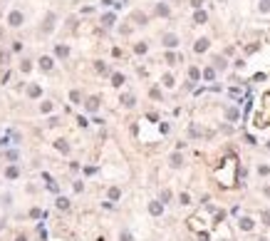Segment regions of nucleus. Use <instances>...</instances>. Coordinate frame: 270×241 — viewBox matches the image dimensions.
I'll return each mask as SVG.
<instances>
[{
    "label": "nucleus",
    "mask_w": 270,
    "mask_h": 241,
    "mask_svg": "<svg viewBox=\"0 0 270 241\" xmlns=\"http://www.w3.org/2000/svg\"><path fill=\"white\" fill-rule=\"evenodd\" d=\"M87 109H97V100H89L87 102Z\"/></svg>",
    "instance_id": "obj_16"
},
{
    "label": "nucleus",
    "mask_w": 270,
    "mask_h": 241,
    "mask_svg": "<svg viewBox=\"0 0 270 241\" xmlns=\"http://www.w3.org/2000/svg\"><path fill=\"white\" fill-rule=\"evenodd\" d=\"M203 50H208V40H198L196 42V52H203Z\"/></svg>",
    "instance_id": "obj_3"
},
{
    "label": "nucleus",
    "mask_w": 270,
    "mask_h": 241,
    "mask_svg": "<svg viewBox=\"0 0 270 241\" xmlns=\"http://www.w3.org/2000/svg\"><path fill=\"white\" fill-rule=\"evenodd\" d=\"M40 65H42L45 70H50V67H52V60H50V57H42V60H40Z\"/></svg>",
    "instance_id": "obj_5"
},
{
    "label": "nucleus",
    "mask_w": 270,
    "mask_h": 241,
    "mask_svg": "<svg viewBox=\"0 0 270 241\" xmlns=\"http://www.w3.org/2000/svg\"><path fill=\"white\" fill-rule=\"evenodd\" d=\"M55 52H57V55H60V57H67V47H65V45H57V50H55Z\"/></svg>",
    "instance_id": "obj_4"
},
{
    "label": "nucleus",
    "mask_w": 270,
    "mask_h": 241,
    "mask_svg": "<svg viewBox=\"0 0 270 241\" xmlns=\"http://www.w3.org/2000/svg\"><path fill=\"white\" fill-rule=\"evenodd\" d=\"M119 239H122V241H134V239H132V234H127V231H124V234H122Z\"/></svg>",
    "instance_id": "obj_17"
},
{
    "label": "nucleus",
    "mask_w": 270,
    "mask_h": 241,
    "mask_svg": "<svg viewBox=\"0 0 270 241\" xmlns=\"http://www.w3.org/2000/svg\"><path fill=\"white\" fill-rule=\"evenodd\" d=\"M164 85H166V87H173V77H171V75L164 77Z\"/></svg>",
    "instance_id": "obj_10"
},
{
    "label": "nucleus",
    "mask_w": 270,
    "mask_h": 241,
    "mask_svg": "<svg viewBox=\"0 0 270 241\" xmlns=\"http://www.w3.org/2000/svg\"><path fill=\"white\" fill-rule=\"evenodd\" d=\"M203 77L206 80H213V70H203Z\"/></svg>",
    "instance_id": "obj_13"
},
{
    "label": "nucleus",
    "mask_w": 270,
    "mask_h": 241,
    "mask_svg": "<svg viewBox=\"0 0 270 241\" xmlns=\"http://www.w3.org/2000/svg\"><path fill=\"white\" fill-rule=\"evenodd\" d=\"M156 13H159V15H169V8H166V5H159Z\"/></svg>",
    "instance_id": "obj_9"
},
{
    "label": "nucleus",
    "mask_w": 270,
    "mask_h": 241,
    "mask_svg": "<svg viewBox=\"0 0 270 241\" xmlns=\"http://www.w3.org/2000/svg\"><path fill=\"white\" fill-rule=\"evenodd\" d=\"M8 23H10L12 28L22 25V13H18V10H15V13H10V15H8Z\"/></svg>",
    "instance_id": "obj_1"
},
{
    "label": "nucleus",
    "mask_w": 270,
    "mask_h": 241,
    "mask_svg": "<svg viewBox=\"0 0 270 241\" xmlns=\"http://www.w3.org/2000/svg\"><path fill=\"white\" fill-rule=\"evenodd\" d=\"M124 104H127V107H132V104H134V97H132V95H127V97H124Z\"/></svg>",
    "instance_id": "obj_12"
},
{
    "label": "nucleus",
    "mask_w": 270,
    "mask_h": 241,
    "mask_svg": "<svg viewBox=\"0 0 270 241\" xmlns=\"http://www.w3.org/2000/svg\"><path fill=\"white\" fill-rule=\"evenodd\" d=\"M149 209H151V214H161V204H159V202H154Z\"/></svg>",
    "instance_id": "obj_6"
},
{
    "label": "nucleus",
    "mask_w": 270,
    "mask_h": 241,
    "mask_svg": "<svg viewBox=\"0 0 270 241\" xmlns=\"http://www.w3.org/2000/svg\"><path fill=\"white\" fill-rule=\"evenodd\" d=\"M240 226H243V229H253V221H250V219H240Z\"/></svg>",
    "instance_id": "obj_8"
},
{
    "label": "nucleus",
    "mask_w": 270,
    "mask_h": 241,
    "mask_svg": "<svg viewBox=\"0 0 270 241\" xmlns=\"http://www.w3.org/2000/svg\"><path fill=\"white\" fill-rule=\"evenodd\" d=\"M164 45H166V47H176V45H178V37H176V35H164Z\"/></svg>",
    "instance_id": "obj_2"
},
{
    "label": "nucleus",
    "mask_w": 270,
    "mask_h": 241,
    "mask_svg": "<svg viewBox=\"0 0 270 241\" xmlns=\"http://www.w3.org/2000/svg\"><path fill=\"white\" fill-rule=\"evenodd\" d=\"M109 199H119V189H112L109 191Z\"/></svg>",
    "instance_id": "obj_14"
},
{
    "label": "nucleus",
    "mask_w": 270,
    "mask_h": 241,
    "mask_svg": "<svg viewBox=\"0 0 270 241\" xmlns=\"http://www.w3.org/2000/svg\"><path fill=\"white\" fill-rule=\"evenodd\" d=\"M171 167H181V157H178V154L171 157Z\"/></svg>",
    "instance_id": "obj_7"
},
{
    "label": "nucleus",
    "mask_w": 270,
    "mask_h": 241,
    "mask_svg": "<svg viewBox=\"0 0 270 241\" xmlns=\"http://www.w3.org/2000/svg\"><path fill=\"white\" fill-rule=\"evenodd\" d=\"M260 10L265 13V10H270V0H263V5H260Z\"/></svg>",
    "instance_id": "obj_15"
},
{
    "label": "nucleus",
    "mask_w": 270,
    "mask_h": 241,
    "mask_svg": "<svg viewBox=\"0 0 270 241\" xmlns=\"http://www.w3.org/2000/svg\"><path fill=\"white\" fill-rule=\"evenodd\" d=\"M196 23H206V13H196Z\"/></svg>",
    "instance_id": "obj_11"
}]
</instances>
